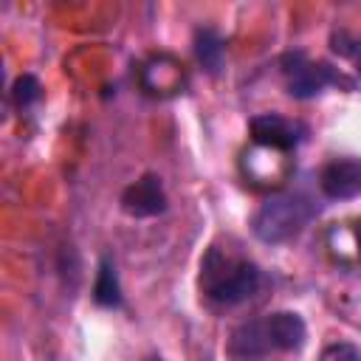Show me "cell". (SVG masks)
Segmentation results:
<instances>
[{
	"label": "cell",
	"instance_id": "1",
	"mask_svg": "<svg viewBox=\"0 0 361 361\" xmlns=\"http://www.w3.org/2000/svg\"><path fill=\"white\" fill-rule=\"evenodd\" d=\"M319 214V206L305 192H274L251 217V231L268 245H279L302 234L310 220Z\"/></svg>",
	"mask_w": 361,
	"mask_h": 361
},
{
	"label": "cell",
	"instance_id": "2",
	"mask_svg": "<svg viewBox=\"0 0 361 361\" xmlns=\"http://www.w3.org/2000/svg\"><path fill=\"white\" fill-rule=\"evenodd\" d=\"M262 282L259 268L251 259H237L220 248H209L200 262V288L217 305H240L257 293Z\"/></svg>",
	"mask_w": 361,
	"mask_h": 361
},
{
	"label": "cell",
	"instance_id": "3",
	"mask_svg": "<svg viewBox=\"0 0 361 361\" xmlns=\"http://www.w3.org/2000/svg\"><path fill=\"white\" fill-rule=\"evenodd\" d=\"M282 76L293 99H313L330 85L347 87V90L355 87V82L347 79L341 71H336L330 62L310 59L305 51H288L282 56Z\"/></svg>",
	"mask_w": 361,
	"mask_h": 361
},
{
	"label": "cell",
	"instance_id": "4",
	"mask_svg": "<svg viewBox=\"0 0 361 361\" xmlns=\"http://www.w3.org/2000/svg\"><path fill=\"white\" fill-rule=\"evenodd\" d=\"M319 189L330 200H353L361 197V158L344 155L333 158L319 172Z\"/></svg>",
	"mask_w": 361,
	"mask_h": 361
},
{
	"label": "cell",
	"instance_id": "5",
	"mask_svg": "<svg viewBox=\"0 0 361 361\" xmlns=\"http://www.w3.org/2000/svg\"><path fill=\"white\" fill-rule=\"evenodd\" d=\"M121 209L130 217H155L166 209V192L158 175L147 172L121 192Z\"/></svg>",
	"mask_w": 361,
	"mask_h": 361
},
{
	"label": "cell",
	"instance_id": "6",
	"mask_svg": "<svg viewBox=\"0 0 361 361\" xmlns=\"http://www.w3.org/2000/svg\"><path fill=\"white\" fill-rule=\"evenodd\" d=\"M186 85L183 65L169 54H155L141 68V87L149 96H175Z\"/></svg>",
	"mask_w": 361,
	"mask_h": 361
},
{
	"label": "cell",
	"instance_id": "7",
	"mask_svg": "<svg viewBox=\"0 0 361 361\" xmlns=\"http://www.w3.org/2000/svg\"><path fill=\"white\" fill-rule=\"evenodd\" d=\"M251 138L254 144L290 152L302 141V127L279 113H259L251 118Z\"/></svg>",
	"mask_w": 361,
	"mask_h": 361
},
{
	"label": "cell",
	"instance_id": "8",
	"mask_svg": "<svg viewBox=\"0 0 361 361\" xmlns=\"http://www.w3.org/2000/svg\"><path fill=\"white\" fill-rule=\"evenodd\" d=\"M265 327H268V338H271L274 350L296 353L307 341V324L293 310H276V313L265 316Z\"/></svg>",
	"mask_w": 361,
	"mask_h": 361
},
{
	"label": "cell",
	"instance_id": "9",
	"mask_svg": "<svg viewBox=\"0 0 361 361\" xmlns=\"http://www.w3.org/2000/svg\"><path fill=\"white\" fill-rule=\"evenodd\" d=\"M228 350H231V355H237V358H243V361L268 355L274 347H271V338H268L265 319H248V322L237 324V327L231 330Z\"/></svg>",
	"mask_w": 361,
	"mask_h": 361
},
{
	"label": "cell",
	"instance_id": "10",
	"mask_svg": "<svg viewBox=\"0 0 361 361\" xmlns=\"http://www.w3.org/2000/svg\"><path fill=\"white\" fill-rule=\"evenodd\" d=\"M195 56L203 65L206 73L217 76L223 71V59H226V42L214 28H197L195 31Z\"/></svg>",
	"mask_w": 361,
	"mask_h": 361
},
{
	"label": "cell",
	"instance_id": "11",
	"mask_svg": "<svg viewBox=\"0 0 361 361\" xmlns=\"http://www.w3.org/2000/svg\"><path fill=\"white\" fill-rule=\"evenodd\" d=\"M93 299L102 307H118L121 305V282H118V274H116V265L110 257H102V262H99Z\"/></svg>",
	"mask_w": 361,
	"mask_h": 361
},
{
	"label": "cell",
	"instance_id": "12",
	"mask_svg": "<svg viewBox=\"0 0 361 361\" xmlns=\"http://www.w3.org/2000/svg\"><path fill=\"white\" fill-rule=\"evenodd\" d=\"M330 48H333V54L350 59L353 68H355V73L361 76V37L358 34H353L347 28H336L330 34Z\"/></svg>",
	"mask_w": 361,
	"mask_h": 361
},
{
	"label": "cell",
	"instance_id": "13",
	"mask_svg": "<svg viewBox=\"0 0 361 361\" xmlns=\"http://www.w3.org/2000/svg\"><path fill=\"white\" fill-rule=\"evenodd\" d=\"M39 96H42V85H39V79H37L34 73L17 76V82H14V87H11V99H14V104H17L20 110H25V107H31L34 102H39Z\"/></svg>",
	"mask_w": 361,
	"mask_h": 361
},
{
	"label": "cell",
	"instance_id": "14",
	"mask_svg": "<svg viewBox=\"0 0 361 361\" xmlns=\"http://www.w3.org/2000/svg\"><path fill=\"white\" fill-rule=\"evenodd\" d=\"M319 361H361V350L350 341H333L322 350Z\"/></svg>",
	"mask_w": 361,
	"mask_h": 361
},
{
	"label": "cell",
	"instance_id": "15",
	"mask_svg": "<svg viewBox=\"0 0 361 361\" xmlns=\"http://www.w3.org/2000/svg\"><path fill=\"white\" fill-rule=\"evenodd\" d=\"M149 361H161V358H149Z\"/></svg>",
	"mask_w": 361,
	"mask_h": 361
}]
</instances>
